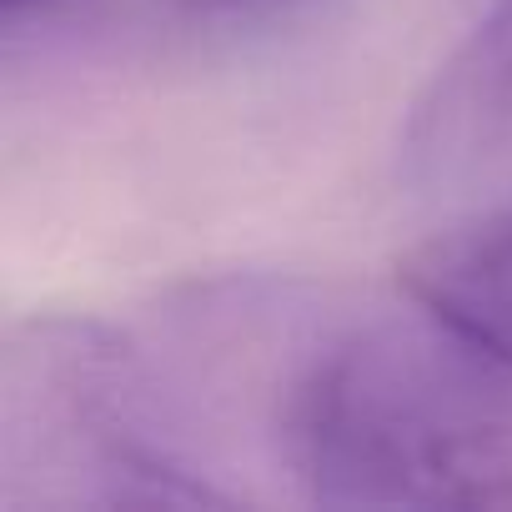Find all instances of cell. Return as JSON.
I'll use <instances>...</instances> for the list:
<instances>
[{"instance_id":"obj_2","label":"cell","mask_w":512,"mask_h":512,"mask_svg":"<svg viewBox=\"0 0 512 512\" xmlns=\"http://www.w3.org/2000/svg\"><path fill=\"white\" fill-rule=\"evenodd\" d=\"M151 362L106 322L26 317L0 347L6 507H216Z\"/></svg>"},{"instance_id":"obj_1","label":"cell","mask_w":512,"mask_h":512,"mask_svg":"<svg viewBox=\"0 0 512 512\" xmlns=\"http://www.w3.org/2000/svg\"><path fill=\"white\" fill-rule=\"evenodd\" d=\"M267 437L322 507H512V367L427 307L312 332Z\"/></svg>"},{"instance_id":"obj_4","label":"cell","mask_w":512,"mask_h":512,"mask_svg":"<svg viewBox=\"0 0 512 512\" xmlns=\"http://www.w3.org/2000/svg\"><path fill=\"white\" fill-rule=\"evenodd\" d=\"M397 282L412 307H427L512 367V201L412 246L397 262Z\"/></svg>"},{"instance_id":"obj_6","label":"cell","mask_w":512,"mask_h":512,"mask_svg":"<svg viewBox=\"0 0 512 512\" xmlns=\"http://www.w3.org/2000/svg\"><path fill=\"white\" fill-rule=\"evenodd\" d=\"M56 6H66V0H0V21H6V31H16L21 21L46 16V11H56Z\"/></svg>"},{"instance_id":"obj_5","label":"cell","mask_w":512,"mask_h":512,"mask_svg":"<svg viewBox=\"0 0 512 512\" xmlns=\"http://www.w3.org/2000/svg\"><path fill=\"white\" fill-rule=\"evenodd\" d=\"M171 16H186V21H206V26H221V21H267L277 11H292L302 0H161Z\"/></svg>"},{"instance_id":"obj_3","label":"cell","mask_w":512,"mask_h":512,"mask_svg":"<svg viewBox=\"0 0 512 512\" xmlns=\"http://www.w3.org/2000/svg\"><path fill=\"white\" fill-rule=\"evenodd\" d=\"M512 156V0L432 71L397 141L407 186H452Z\"/></svg>"}]
</instances>
